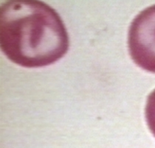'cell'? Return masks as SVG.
<instances>
[{
	"label": "cell",
	"mask_w": 155,
	"mask_h": 148,
	"mask_svg": "<svg viewBox=\"0 0 155 148\" xmlns=\"http://www.w3.org/2000/svg\"><path fill=\"white\" fill-rule=\"evenodd\" d=\"M145 117L149 130L155 137V89L148 96L145 108Z\"/></svg>",
	"instance_id": "obj_3"
},
{
	"label": "cell",
	"mask_w": 155,
	"mask_h": 148,
	"mask_svg": "<svg viewBox=\"0 0 155 148\" xmlns=\"http://www.w3.org/2000/svg\"><path fill=\"white\" fill-rule=\"evenodd\" d=\"M128 47L138 67L155 73V5L141 11L131 22Z\"/></svg>",
	"instance_id": "obj_2"
},
{
	"label": "cell",
	"mask_w": 155,
	"mask_h": 148,
	"mask_svg": "<svg viewBox=\"0 0 155 148\" xmlns=\"http://www.w3.org/2000/svg\"><path fill=\"white\" fill-rule=\"evenodd\" d=\"M0 46L7 58L28 68L48 66L70 47L58 13L41 1H7L0 8Z\"/></svg>",
	"instance_id": "obj_1"
}]
</instances>
